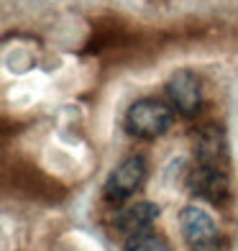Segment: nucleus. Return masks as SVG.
Masks as SVG:
<instances>
[{"label":"nucleus","instance_id":"8","mask_svg":"<svg viewBox=\"0 0 238 251\" xmlns=\"http://www.w3.org/2000/svg\"><path fill=\"white\" fill-rule=\"evenodd\" d=\"M126 251H169V246L162 236L141 231V233H133L126 241Z\"/></svg>","mask_w":238,"mask_h":251},{"label":"nucleus","instance_id":"4","mask_svg":"<svg viewBox=\"0 0 238 251\" xmlns=\"http://www.w3.org/2000/svg\"><path fill=\"white\" fill-rule=\"evenodd\" d=\"M167 95L182 116H195L202 102V87L197 75L190 70H177L167 82Z\"/></svg>","mask_w":238,"mask_h":251},{"label":"nucleus","instance_id":"3","mask_svg":"<svg viewBox=\"0 0 238 251\" xmlns=\"http://www.w3.org/2000/svg\"><path fill=\"white\" fill-rule=\"evenodd\" d=\"M146 179V159L143 156H128L113 169L105 182V198L108 200H126Z\"/></svg>","mask_w":238,"mask_h":251},{"label":"nucleus","instance_id":"5","mask_svg":"<svg viewBox=\"0 0 238 251\" xmlns=\"http://www.w3.org/2000/svg\"><path fill=\"white\" fill-rule=\"evenodd\" d=\"M190 187L195 195L205 198L210 202H223L231 192V185H228V175L225 169H218V167H205V164H197L190 175Z\"/></svg>","mask_w":238,"mask_h":251},{"label":"nucleus","instance_id":"1","mask_svg":"<svg viewBox=\"0 0 238 251\" xmlns=\"http://www.w3.org/2000/svg\"><path fill=\"white\" fill-rule=\"evenodd\" d=\"M172 126V108L162 100L143 98L136 100L126 113V128L136 139H159Z\"/></svg>","mask_w":238,"mask_h":251},{"label":"nucleus","instance_id":"7","mask_svg":"<svg viewBox=\"0 0 238 251\" xmlns=\"http://www.w3.org/2000/svg\"><path fill=\"white\" fill-rule=\"evenodd\" d=\"M156 218H159V205H154V202H136V205H128V208L118 210L116 226H118V231L133 236V233H141L143 228H149Z\"/></svg>","mask_w":238,"mask_h":251},{"label":"nucleus","instance_id":"6","mask_svg":"<svg viewBox=\"0 0 238 251\" xmlns=\"http://www.w3.org/2000/svg\"><path fill=\"white\" fill-rule=\"evenodd\" d=\"M195 156H197V164L225 169V164H228V141H225L223 128L205 126L195 136Z\"/></svg>","mask_w":238,"mask_h":251},{"label":"nucleus","instance_id":"2","mask_svg":"<svg viewBox=\"0 0 238 251\" xmlns=\"http://www.w3.org/2000/svg\"><path fill=\"white\" fill-rule=\"evenodd\" d=\"M182 236L190 251H220V233L213 215L200 205H187L182 210Z\"/></svg>","mask_w":238,"mask_h":251}]
</instances>
